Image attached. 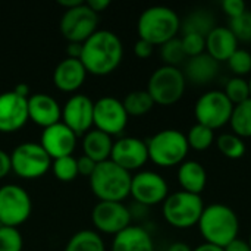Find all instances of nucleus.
<instances>
[{
    "instance_id": "nucleus-1",
    "label": "nucleus",
    "mask_w": 251,
    "mask_h": 251,
    "mask_svg": "<svg viewBox=\"0 0 251 251\" xmlns=\"http://www.w3.org/2000/svg\"><path fill=\"white\" fill-rule=\"evenodd\" d=\"M124 59V44L118 34L109 29H97L82 43L81 63L87 74L104 76L118 69Z\"/></svg>"
},
{
    "instance_id": "nucleus-2",
    "label": "nucleus",
    "mask_w": 251,
    "mask_h": 251,
    "mask_svg": "<svg viewBox=\"0 0 251 251\" xmlns=\"http://www.w3.org/2000/svg\"><path fill=\"white\" fill-rule=\"evenodd\" d=\"M199 232L204 243L225 249L240 234L238 215L226 204L213 203L204 207L197 224Z\"/></svg>"
},
{
    "instance_id": "nucleus-3",
    "label": "nucleus",
    "mask_w": 251,
    "mask_h": 251,
    "mask_svg": "<svg viewBox=\"0 0 251 251\" xmlns=\"http://www.w3.org/2000/svg\"><path fill=\"white\" fill-rule=\"evenodd\" d=\"M181 31L178 13L168 6H151L141 12L137 22L138 37L151 46H163Z\"/></svg>"
},
{
    "instance_id": "nucleus-4",
    "label": "nucleus",
    "mask_w": 251,
    "mask_h": 251,
    "mask_svg": "<svg viewBox=\"0 0 251 251\" xmlns=\"http://www.w3.org/2000/svg\"><path fill=\"white\" fill-rule=\"evenodd\" d=\"M90 188L99 201H118L124 200L131 194V179L132 175L113 163L110 159L97 163L94 172L91 174Z\"/></svg>"
},
{
    "instance_id": "nucleus-5",
    "label": "nucleus",
    "mask_w": 251,
    "mask_h": 251,
    "mask_svg": "<svg viewBox=\"0 0 251 251\" xmlns=\"http://www.w3.org/2000/svg\"><path fill=\"white\" fill-rule=\"evenodd\" d=\"M146 143L149 150V160H151L159 168L179 166L187 160L190 151L185 134L175 128L162 129L146 140Z\"/></svg>"
},
{
    "instance_id": "nucleus-6",
    "label": "nucleus",
    "mask_w": 251,
    "mask_h": 251,
    "mask_svg": "<svg viewBox=\"0 0 251 251\" xmlns=\"http://www.w3.org/2000/svg\"><path fill=\"white\" fill-rule=\"evenodd\" d=\"M204 207L201 196L179 190L169 194L162 203V215L172 228L190 229L197 226Z\"/></svg>"
},
{
    "instance_id": "nucleus-7",
    "label": "nucleus",
    "mask_w": 251,
    "mask_h": 251,
    "mask_svg": "<svg viewBox=\"0 0 251 251\" xmlns=\"http://www.w3.org/2000/svg\"><path fill=\"white\" fill-rule=\"evenodd\" d=\"M187 87V79L179 68L163 65L157 68L147 84V93L151 96L154 104L172 106L178 103Z\"/></svg>"
},
{
    "instance_id": "nucleus-8",
    "label": "nucleus",
    "mask_w": 251,
    "mask_h": 251,
    "mask_svg": "<svg viewBox=\"0 0 251 251\" xmlns=\"http://www.w3.org/2000/svg\"><path fill=\"white\" fill-rule=\"evenodd\" d=\"M12 171L22 179L41 178L51 169V159L40 143L26 141L16 146L10 154Z\"/></svg>"
},
{
    "instance_id": "nucleus-9",
    "label": "nucleus",
    "mask_w": 251,
    "mask_h": 251,
    "mask_svg": "<svg viewBox=\"0 0 251 251\" xmlns=\"http://www.w3.org/2000/svg\"><path fill=\"white\" fill-rule=\"evenodd\" d=\"M234 104L221 90H209L201 94L194 104L197 124L210 129H219L229 124Z\"/></svg>"
},
{
    "instance_id": "nucleus-10",
    "label": "nucleus",
    "mask_w": 251,
    "mask_h": 251,
    "mask_svg": "<svg viewBox=\"0 0 251 251\" xmlns=\"http://www.w3.org/2000/svg\"><path fill=\"white\" fill-rule=\"evenodd\" d=\"M32 201L29 194L16 184L0 187V224L18 228L25 224L31 215Z\"/></svg>"
},
{
    "instance_id": "nucleus-11",
    "label": "nucleus",
    "mask_w": 251,
    "mask_h": 251,
    "mask_svg": "<svg viewBox=\"0 0 251 251\" xmlns=\"http://www.w3.org/2000/svg\"><path fill=\"white\" fill-rule=\"evenodd\" d=\"M97 25L99 15L93 12L87 3H82L74 9L65 10L59 28L68 43H84L97 31Z\"/></svg>"
},
{
    "instance_id": "nucleus-12",
    "label": "nucleus",
    "mask_w": 251,
    "mask_h": 251,
    "mask_svg": "<svg viewBox=\"0 0 251 251\" xmlns=\"http://www.w3.org/2000/svg\"><path fill=\"white\" fill-rule=\"evenodd\" d=\"M128 113L124 107L122 100L104 96L94 101L93 125L96 129L113 137L121 135L128 125Z\"/></svg>"
},
{
    "instance_id": "nucleus-13",
    "label": "nucleus",
    "mask_w": 251,
    "mask_h": 251,
    "mask_svg": "<svg viewBox=\"0 0 251 251\" xmlns=\"http://www.w3.org/2000/svg\"><path fill=\"white\" fill-rule=\"evenodd\" d=\"M129 196L141 206H156L163 203L169 196V185L160 174L154 171H140L132 175Z\"/></svg>"
},
{
    "instance_id": "nucleus-14",
    "label": "nucleus",
    "mask_w": 251,
    "mask_h": 251,
    "mask_svg": "<svg viewBox=\"0 0 251 251\" xmlns=\"http://www.w3.org/2000/svg\"><path fill=\"white\" fill-rule=\"evenodd\" d=\"M93 225L99 232L118 235L126 229L131 222V212L124 203L118 201H99L91 212Z\"/></svg>"
},
{
    "instance_id": "nucleus-15",
    "label": "nucleus",
    "mask_w": 251,
    "mask_h": 251,
    "mask_svg": "<svg viewBox=\"0 0 251 251\" xmlns=\"http://www.w3.org/2000/svg\"><path fill=\"white\" fill-rule=\"evenodd\" d=\"M110 160L129 174L138 171L149 162L147 143L137 137H121L113 141Z\"/></svg>"
},
{
    "instance_id": "nucleus-16",
    "label": "nucleus",
    "mask_w": 251,
    "mask_h": 251,
    "mask_svg": "<svg viewBox=\"0 0 251 251\" xmlns=\"http://www.w3.org/2000/svg\"><path fill=\"white\" fill-rule=\"evenodd\" d=\"M94 101L85 94H74L62 106V122L78 137L93 128Z\"/></svg>"
},
{
    "instance_id": "nucleus-17",
    "label": "nucleus",
    "mask_w": 251,
    "mask_h": 251,
    "mask_svg": "<svg viewBox=\"0 0 251 251\" xmlns=\"http://www.w3.org/2000/svg\"><path fill=\"white\" fill-rule=\"evenodd\" d=\"M28 99L18 96L13 90L0 94V132L12 134L28 122Z\"/></svg>"
},
{
    "instance_id": "nucleus-18",
    "label": "nucleus",
    "mask_w": 251,
    "mask_h": 251,
    "mask_svg": "<svg viewBox=\"0 0 251 251\" xmlns=\"http://www.w3.org/2000/svg\"><path fill=\"white\" fill-rule=\"evenodd\" d=\"M76 140L78 135L60 121L43 129L40 137V146L50 156V159L54 160L59 157L72 156L76 147Z\"/></svg>"
},
{
    "instance_id": "nucleus-19",
    "label": "nucleus",
    "mask_w": 251,
    "mask_h": 251,
    "mask_svg": "<svg viewBox=\"0 0 251 251\" xmlns=\"http://www.w3.org/2000/svg\"><path fill=\"white\" fill-rule=\"evenodd\" d=\"M28 119L43 129L62 119V106L49 94L37 93L28 97Z\"/></svg>"
},
{
    "instance_id": "nucleus-20",
    "label": "nucleus",
    "mask_w": 251,
    "mask_h": 251,
    "mask_svg": "<svg viewBox=\"0 0 251 251\" xmlns=\"http://www.w3.org/2000/svg\"><path fill=\"white\" fill-rule=\"evenodd\" d=\"M85 76L87 71L81 60L66 57L56 65L53 71V84L63 93H74L82 87Z\"/></svg>"
},
{
    "instance_id": "nucleus-21",
    "label": "nucleus",
    "mask_w": 251,
    "mask_h": 251,
    "mask_svg": "<svg viewBox=\"0 0 251 251\" xmlns=\"http://www.w3.org/2000/svg\"><path fill=\"white\" fill-rule=\"evenodd\" d=\"M238 40L228 26H215L206 37V53L216 62H228V59L240 49Z\"/></svg>"
},
{
    "instance_id": "nucleus-22",
    "label": "nucleus",
    "mask_w": 251,
    "mask_h": 251,
    "mask_svg": "<svg viewBox=\"0 0 251 251\" xmlns=\"http://www.w3.org/2000/svg\"><path fill=\"white\" fill-rule=\"evenodd\" d=\"M182 72L188 82L203 87L215 81L219 75V62H216L207 53H203L187 59L185 69Z\"/></svg>"
},
{
    "instance_id": "nucleus-23",
    "label": "nucleus",
    "mask_w": 251,
    "mask_h": 251,
    "mask_svg": "<svg viewBox=\"0 0 251 251\" xmlns=\"http://www.w3.org/2000/svg\"><path fill=\"white\" fill-rule=\"evenodd\" d=\"M110 251H154V243L144 226L129 225L113 237Z\"/></svg>"
},
{
    "instance_id": "nucleus-24",
    "label": "nucleus",
    "mask_w": 251,
    "mask_h": 251,
    "mask_svg": "<svg viewBox=\"0 0 251 251\" xmlns=\"http://www.w3.org/2000/svg\"><path fill=\"white\" fill-rule=\"evenodd\" d=\"M176 179L182 191L200 196L207 185V172L200 162L185 160L178 166Z\"/></svg>"
},
{
    "instance_id": "nucleus-25",
    "label": "nucleus",
    "mask_w": 251,
    "mask_h": 251,
    "mask_svg": "<svg viewBox=\"0 0 251 251\" xmlns=\"http://www.w3.org/2000/svg\"><path fill=\"white\" fill-rule=\"evenodd\" d=\"M113 147V140L110 135L91 128L88 132L84 134L82 138V151L84 156L90 157L96 163H101L110 159Z\"/></svg>"
},
{
    "instance_id": "nucleus-26",
    "label": "nucleus",
    "mask_w": 251,
    "mask_h": 251,
    "mask_svg": "<svg viewBox=\"0 0 251 251\" xmlns=\"http://www.w3.org/2000/svg\"><path fill=\"white\" fill-rule=\"evenodd\" d=\"M215 26V16L207 9H196L181 22V29L184 34H199L203 37H207Z\"/></svg>"
},
{
    "instance_id": "nucleus-27",
    "label": "nucleus",
    "mask_w": 251,
    "mask_h": 251,
    "mask_svg": "<svg viewBox=\"0 0 251 251\" xmlns=\"http://www.w3.org/2000/svg\"><path fill=\"white\" fill-rule=\"evenodd\" d=\"M65 251H106V246L97 231L82 229L69 238Z\"/></svg>"
},
{
    "instance_id": "nucleus-28",
    "label": "nucleus",
    "mask_w": 251,
    "mask_h": 251,
    "mask_svg": "<svg viewBox=\"0 0 251 251\" xmlns=\"http://www.w3.org/2000/svg\"><path fill=\"white\" fill-rule=\"evenodd\" d=\"M229 125L240 138H251V99L234 106Z\"/></svg>"
},
{
    "instance_id": "nucleus-29",
    "label": "nucleus",
    "mask_w": 251,
    "mask_h": 251,
    "mask_svg": "<svg viewBox=\"0 0 251 251\" xmlns=\"http://www.w3.org/2000/svg\"><path fill=\"white\" fill-rule=\"evenodd\" d=\"M122 103L128 116H144L154 107V101L147 90H134L128 93Z\"/></svg>"
},
{
    "instance_id": "nucleus-30",
    "label": "nucleus",
    "mask_w": 251,
    "mask_h": 251,
    "mask_svg": "<svg viewBox=\"0 0 251 251\" xmlns=\"http://www.w3.org/2000/svg\"><path fill=\"white\" fill-rule=\"evenodd\" d=\"M185 137L190 150H196V151H204L210 149L212 144L215 143V131L200 124H194L188 129Z\"/></svg>"
},
{
    "instance_id": "nucleus-31",
    "label": "nucleus",
    "mask_w": 251,
    "mask_h": 251,
    "mask_svg": "<svg viewBox=\"0 0 251 251\" xmlns=\"http://www.w3.org/2000/svg\"><path fill=\"white\" fill-rule=\"evenodd\" d=\"M218 149L219 151L231 160H237L241 159L246 154V143L243 138H240L238 135H235L234 132H225L221 134L218 137Z\"/></svg>"
},
{
    "instance_id": "nucleus-32",
    "label": "nucleus",
    "mask_w": 251,
    "mask_h": 251,
    "mask_svg": "<svg viewBox=\"0 0 251 251\" xmlns=\"http://www.w3.org/2000/svg\"><path fill=\"white\" fill-rule=\"evenodd\" d=\"M51 172H53L54 178L62 182L74 181L79 175L76 159L74 156H65V157L51 160Z\"/></svg>"
},
{
    "instance_id": "nucleus-33",
    "label": "nucleus",
    "mask_w": 251,
    "mask_h": 251,
    "mask_svg": "<svg viewBox=\"0 0 251 251\" xmlns=\"http://www.w3.org/2000/svg\"><path fill=\"white\" fill-rule=\"evenodd\" d=\"M160 57L165 65L175 66V68H178L182 62H185L188 57L184 51L181 38L176 37V38L165 43L163 46H160Z\"/></svg>"
},
{
    "instance_id": "nucleus-34",
    "label": "nucleus",
    "mask_w": 251,
    "mask_h": 251,
    "mask_svg": "<svg viewBox=\"0 0 251 251\" xmlns=\"http://www.w3.org/2000/svg\"><path fill=\"white\" fill-rule=\"evenodd\" d=\"M224 93L234 106L240 104V103L250 99L249 81L246 78H241V76H232L226 81Z\"/></svg>"
},
{
    "instance_id": "nucleus-35",
    "label": "nucleus",
    "mask_w": 251,
    "mask_h": 251,
    "mask_svg": "<svg viewBox=\"0 0 251 251\" xmlns=\"http://www.w3.org/2000/svg\"><path fill=\"white\" fill-rule=\"evenodd\" d=\"M228 66L234 76H241L244 78L251 72V53L246 49H238L229 59H228Z\"/></svg>"
},
{
    "instance_id": "nucleus-36",
    "label": "nucleus",
    "mask_w": 251,
    "mask_h": 251,
    "mask_svg": "<svg viewBox=\"0 0 251 251\" xmlns=\"http://www.w3.org/2000/svg\"><path fill=\"white\" fill-rule=\"evenodd\" d=\"M24 240L18 228L0 226V251H22Z\"/></svg>"
},
{
    "instance_id": "nucleus-37",
    "label": "nucleus",
    "mask_w": 251,
    "mask_h": 251,
    "mask_svg": "<svg viewBox=\"0 0 251 251\" xmlns=\"http://www.w3.org/2000/svg\"><path fill=\"white\" fill-rule=\"evenodd\" d=\"M232 34L237 37L238 41L243 43H251V12L246 10L243 15H240L238 18H234L229 21V26H228Z\"/></svg>"
},
{
    "instance_id": "nucleus-38",
    "label": "nucleus",
    "mask_w": 251,
    "mask_h": 251,
    "mask_svg": "<svg viewBox=\"0 0 251 251\" xmlns=\"http://www.w3.org/2000/svg\"><path fill=\"white\" fill-rule=\"evenodd\" d=\"M181 41H182V47H184V51L188 59L206 53V37H203V35L184 34Z\"/></svg>"
},
{
    "instance_id": "nucleus-39",
    "label": "nucleus",
    "mask_w": 251,
    "mask_h": 251,
    "mask_svg": "<svg viewBox=\"0 0 251 251\" xmlns=\"http://www.w3.org/2000/svg\"><path fill=\"white\" fill-rule=\"evenodd\" d=\"M222 10L226 16H229V19H234L247 10V4L244 0H224Z\"/></svg>"
},
{
    "instance_id": "nucleus-40",
    "label": "nucleus",
    "mask_w": 251,
    "mask_h": 251,
    "mask_svg": "<svg viewBox=\"0 0 251 251\" xmlns=\"http://www.w3.org/2000/svg\"><path fill=\"white\" fill-rule=\"evenodd\" d=\"M76 165H78V174L82 176H87V178L91 176V174L94 172V169L97 166V163L94 160H91L90 157H87L84 154L76 159Z\"/></svg>"
},
{
    "instance_id": "nucleus-41",
    "label": "nucleus",
    "mask_w": 251,
    "mask_h": 251,
    "mask_svg": "<svg viewBox=\"0 0 251 251\" xmlns=\"http://www.w3.org/2000/svg\"><path fill=\"white\" fill-rule=\"evenodd\" d=\"M153 50H154V46H151L150 43L141 38H138V41L134 44V53L140 59H149L153 54Z\"/></svg>"
},
{
    "instance_id": "nucleus-42",
    "label": "nucleus",
    "mask_w": 251,
    "mask_h": 251,
    "mask_svg": "<svg viewBox=\"0 0 251 251\" xmlns=\"http://www.w3.org/2000/svg\"><path fill=\"white\" fill-rule=\"evenodd\" d=\"M10 171H12L10 154L0 149V179L6 178L10 174Z\"/></svg>"
},
{
    "instance_id": "nucleus-43",
    "label": "nucleus",
    "mask_w": 251,
    "mask_h": 251,
    "mask_svg": "<svg viewBox=\"0 0 251 251\" xmlns=\"http://www.w3.org/2000/svg\"><path fill=\"white\" fill-rule=\"evenodd\" d=\"M82 53V43H68L66 46V57L79 59Z\"/></svg>"
},
{
    "instance_id": "nucleus-44",
    "label": "nucleus",
    "mask_w": 251,
    "mask_h": 251,
    "mask_svg": "<svg viewBox=\"0 0 251 251\" xmlns=\"http://www.w3.org/2000/svg\"><path fill=\"white\" fill-rule=\"evenodd\" d=\"M224 251H251V249L247 241L237 238V240H234L231 244H228V246L224 249Z\"/></svg>"
},
{
    "instance_id": "nucleus-45",
    "label": "nucleus",
    "mask_w": 251,
    "mask_h": 251,
    "mask_svg": "<svg viewBox=\"0 0 251 251\" xmlns=\"http://www.w3.org/2000/svg\"><path fill=\"white\" fill-rule=\"evenodd\" d=\"M109 4H110L109 0H88V1H87V6H88L93 12H96L97 15H99L100 12H103L104 9H107Z\"/></svg>"
},
{
    "instance_id": "nucleus-46",
    "label": "nucleus",
    "mask_w": 251,
    "mask_h": 251,
    "mask_svg": "<svg viewBox=\"0 0 251 251\" xmlns=\"http://www.w3.org/2000/svg\"><path fill=\"white\" fill-rule=\"evenodd\" d=\"M84 1H81V0H57V4L60 6V7H63L65 10H69V9H74V7H76V6H79V4H82Z\"/></svg>"
},
{
    "instance_id": "nucleus-47",
    "label": "nucleus",
    "mask_w": 251,
    "mask_h": 251,
    "mask_svg": "<svg viewBox=\"0 0 251 251\" xmlns=\"http://www.w3.org/2000/svg\"><path fill=\"white\" fill-rule=\"evenodd\" d=\"M13 91H15L18 96L24 97V99H28V97H29V87H28V84H25V82L18 84V85L13 88Z\"/></svg>"
},
{
    "instance_id": "nucleus-48",
    "label": "nucleus",
    "mask_w": 251,
    "mask_h": 251,
    "mask_svg": "<svg viewBox=\"0 0 251 251\" xmlns=\"http://www.w3.org/2000/svg\"><path fill=\"white\" fill-rule=\"evenodd\" d=\"M168 251H193L191 246H188L187 243H182V241H176V243H172L169 246Z\"/></svg>"
},
{
    "instance_id": "nucleus-49",
    "label": "nucleus",
    "mask_w": 251,
    "mask_h": 251,
    "mask_svg": "<svg viewBox=\"0 0 251 251\" xmlns=\"http://www.w3.org/2000/svg\"><path fill=\"white\" fill-rule=\"evenodd\" d=\"M193 251H224V249L213 246V244H209V243H203V244L197 246L196 249H193Z\"/></svg>"
},
{
    "instance_id": "nucleus-50",
    "label": "nucleus",
    "mask_w": 251,
    "mask_h": 251,
    "mask_svg": "<svg viewBox=\"0 0 251 251\" xmlns=\"http://www.w3.org/2000/svg\"><path fill=\"white\" fill-rule=\"evenodd\" d=\"M249 88H250V99H251V76H250V79H249Z\"/></svg>"
},
{
    "instance_id": "nucleus-51",
    "label": "nucleus",
    "mask_w": 251,
    "mask_h": 251,
    "mask_svg": "<svg viewBox=\"0 0 251 251\" xmlns=\"http://www.w3.org/2000/svg\"><path fill=\"white\" fill-rule=\"evenodd\" d=\"M247 243H249V246H250V249H251V234H250V237H249V241H247Z\"/></svg>"
}]
</instances>
